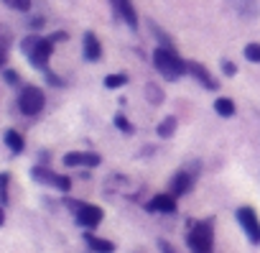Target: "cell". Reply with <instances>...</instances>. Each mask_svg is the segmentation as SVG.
<instances>
[{
	"mask_svg": "<svg viewBox=\"0 0 260 253\" xmlns=\"http://www.w3.org/2000/svg\"><path fill=\"white\" fill-rule=\"evenodd\" d=\"M153 64H156V69H158L166 79H171V82L189 72L186 62H181V59L176 57V51H171L169 46H158V49L153 51Z\"/></svg>",
	"mask_w": 260,
	"mask_h": 253,
	"instance_id": "6da1fadb",
	"label": "cell"
},
{
	"mask_svg": "<svg viewBox=\"0 0 260 253\" xmlns=\"http://www.w3.org/2000/svg\"><path fill=\"white\" fill-rule=\"evenodd\" d=\"M191 253H214V222L212 220H204V222H197L186 238Z\"/></svg>",
	"mask_w": 260,
	"mask_h": 253,
	"instance_id": "7a4b0ae2",
	"label": "cell"
},
{
	"mask_svg": "<svg viewBox=\"0 0 260 253\" xmlns=\"http://www.w3.org/2000/svg\"><path fill=\"white\" fill-rule=\"evenodd\" d=\"M67 207H72V210H74L77 225H82V228H87V230L97 228V225L102 222V217H105L102 207H97V205H89V202H77V200H67Z\"/></svg>",
	"mask_w": 260,
	"mask_h": 253,
	"instance_id": "3957f363",
	"label": "cell"
},
{
	"mask_svg": "<svg viewBox=\"0 0 260 253\" xmlns=\"http://www.w3.org/2000/svg\"><path fill=\"white\" fill-rule=\"evenodd\" d=\"M46 105V95L39 90V87H23V92L18 95V107L23 115H39Z\"/></svg>",
	"mask_w": 260,
	"mask_h": 253,
	"instance_id": "277c9868",
	"label": "cell"
},
{
	"mask_svg": "<svg viewBox=\"0 0 260 253\" xmlns=\"http://www.w3.org/2000/svg\"><path fill=\"white\" fill-rule=\"evenodd\" d=\"M237 222H240L242 233L247 235V240L252 245H260V220H257L255 210L252 207H240L237 210Z\"/></svg>",
	"mask_w": 260,
	"mask_h": 253,
	"instance_id": "5b68a950",
	"label": "cell"
},
{
	"mask_svg": "<svg viewBox=\"0 0 260 253\" xmlns=\"http://www.w3.org/2000/svg\"><path fill=\"white\" fill-rule=\"evenodd\" d=\"M51 54H54V41H51V39H39L36 46H34L26 57H28V62H31L36 69H46Z\"/></svg>",
	"mask_w": 260,
	"mask_h": 253,
	"instance_id": "8992f818",
	"label": "cell"
},
{
	"mask_svg": "<svg viewBox=\"0 0 260 253\" xmlns=\"http://www.w3.org/2000/svg\"><path fill=\"white\" fill-rule=\"evenodd\" d=\"M100 164V154L92 151H69L64 156V166H97Z\"/></svg>",
	"mask_w": 260,
	"mask_h": 253,
	"instance_id": "52a82bcc",
	"label": "cell"
},
{
	"mask_svg": "<svg viewBox=\"0 0 260 253\" xmlns=\"http://www.w3.org/2000/svg\"><path fill=\"white\" fill-rule=\"evenodd\" d=\"M110 3L115 6L117 16H120L130 29H138V13H136V8H133V3H130V0H110Z\"/></svg>",
	"mask_w": 260,
	"mask_h": 253,
	"instance_id": "ba28073f",
	"label": "cell"
},
{
	"mask_svg": "<svg viewBox=\"0 0 260 253\" xmlns=\"http://www.w3.org/2000/svg\"><path fill=\"white\" fill-rule=\"evenodd\" d=\"M151 212H176V197L174 194H156L148 202Z\"/></svg>",
	"mask_w": 260,
	"mask_h": 253,
	"instance_id": "9c48e42d",
	"label": "cell"
},
{
	"mask_svg": "<svg viewBox=\"0 0 260 253\" xmlns=\"http://www.w3.org/2000/svg\"><path fill=\"white\" fill-rule=\"evenodd\" d=\"M84 57L89 59V62H97L100 57H102V46H100V39L92 34V31H87L84 34Z\"/></svg>",
	"mask_w": 260,
	"mask_h": 253,
	"instance_id": "30bf717a",
	"label": "cell"
},
{
	"mask_svg": "<svg viewBox=\"0 0 260 253\" xmlns=\"http://www.w3.org/2000/svg\"><path fill=\"white\" fill-rule=\"evenodd\" d=\"M186 67H189V74H191L194 79H199L204 87H209V90H214V87H217V82L209 77L207 67H202V64H197V62H186Z\"/></svg>",
	"mask_w": 260,
	"mask_h": 253,
	"instance_id": "8fae6325",
	"label": "cell"
},
{
	"mask_svg": "<svg viewBox=\"0 0 260 253\" xmlns=\"http://www.w3.org/2000/svg\"><path fill=\"white\" fill-rule=\"evenodd\" d=\"M189 189H191V174L179 172V174L171 179V194H174V197H181V194H186Z\"/></svg>",
	"mask_w": 260,
	"mask_h": 253,
	"instance_id": "7c38bea8",
	"label": "cell"
},
{
	"mask_svg": "<svg viewBox=\"0 0 260 253\" xmlns=\"http://www.w3.org/2000/svg\"><path fill=\"white\" fill-rule=\"evenodd\" d=\"M84 240H87V245H89L94 253H115V243H112V240H105V238L92 235V233H87Z\"/></svg>",
	"mask_w": 260,
	"mask_h": 253,
	"instance_id": "4fadbf2b",
	"label": "cell"
},
{
	"mask_svg": "<svg viewBox=\"0 0 260 253\" xmlns=\"http://www.w3.org/2000/svg\"><path fill=\"white\" fill-rule=\"evenodd\" d=\"M31 177H34L39 184H51V187H56V182H59V174H54V172L46 169V166H34Z\"/></svg>",
	"mask_w": 260,
	"mask_h": 253,
	"instance_id": "5bb4252c",
	"label": "cell"
},
{
	"mask_svg": "<svg viewBox=\"0 0 260 253\" xmlns=\"http://www.w3.org/2000/svg\"><path fill=\"white\" fill-rule=\"evenodd\" d=\"M3 138H6V146H8L13 154H23L26 141H23V136H21L18 131H13V128H11V131H6V136H3Z\"/></svg>",
	"mask_w": 260,
	"mask_h": 253,
	"instance_id": "9a60e30c",
	"label": "cell"
},
{
	"mask_svg": "<svg viewBox=\"0 0 260 253\" xmlns=\"http://www.w3.org/2000/svg\"><path fill=\"white\" fill-rule=\"evenodd\" d=\"M214 110H217L222 118H232V115H235V102L227 100V97H217V100H214Z\"/></svg>",
	"mask_w": 260,
	"mask_h": 253,
	"instance_id": "2e32d148",
	"label": "cell"
},
{
	"mask_svg": "<svg viewBox=\"0 0 260 253\" xmlns=\"http://www.w3.org/2000/svg\"><path fill=\"white\" fill-rule=\"evenodd\" d=\"M174 131H176V118H174V115H169V118H164V120L158 123V136H161V138H171Z\"/></svg>",
	"mask_w": 260,
	"mask_h": 253,
	"instance_id": "e0dca14e",
	"label": "cell"
},
{
	"mask_svg": "<svg viewBox=\"0 0 260 253\" xmlns=\"http://www.w3.org/2000/svg\"><path fill=\"white\" fill-rule=\"evenodd\" d=\"M127 82V74H107L105 77V87L107 90H117V87H122Z\"/></svg>",
	"mask_w": 260,
	"mask_h": 253,
	"instance_id": "ac0fdd59",
	"label": "cell"
},
{
	"mask_svg": "<svg viewBox=\"0 0 260 253\" xmlns=\"http://www.w3.org/2000/svg\"><path fill=\"white\" fill-rule=\"evenodd\" d=\"M242 54H245V59H247V62L260 64V44H247V46L242 49Z\"/></svg>",
	"mask_w": 260,
	"mask_h": 253,
	"instance_id": "d6986e66",
	"label": "cell"
},
{
	"mask_svg": "<svg viewBox=\"0 0 260 253\" xmlns=\"http://www.w3.org/2000/svg\"><path fill=\"white\" fill-rule=\"evenodd\" d=\"M6 6H11L13 11H21V13H26V11H31V0H3Z\"/></svg>",
	"mask_w": 260,
	"mask_h": 253,
	"instance_id": "ffe728a7",
	"label": "cell"
},
{
	"mask_svg": "<svg viewBox=\"0 0 260 253\" xmlns=\"http://www.w3.org/2000/svg\"><path fill=\"white\" fill-rule=\"evenodd\" d=\"M8 44H11V39L0 36V69H6V62H8Z\"/></svg>",
	"mask_w": 260,
	"mask_h": 253,
	"instance_id": "44dd1931",
	"label": "cell"
},
{
	"mask_svg": "<svg viewBox=\"0 0 260 253\" xmlns=\"http://www.w3.org/2000/svg\"><path fill=\"white\" fill-rule=\"evenodd\" d=\"M115 125H117V128H122L125 133H133V125L125 120V115H115Z\"/></svg>",
	"mask_w": 260,
	"mask_h": 253,
	"instance_id": "7402d4cb",
	"label": "cell"
},
{
	"mask_svg": "<svg viewBox=\"0 0 260 253\" xmlns=\"http://www.w3.org/2000/svg\"><path fill=\"white\" fill-rule=\"evenodd\" d=\"M3 79H6L8 85H18V74H16L13 69H3Z\"/></svg>",
	"mask_w": 260,
	"mask_h": 253,
	"instance_id": "603a6c76",
	"label": "cell"
},
{
	"mask_svg": "<svg viewBox=\"0 0 260 253\" xmlns=\"http://www.w3.org/2000/svg\"><path fill=\"white\" fill-rule=\"evenodd\" d=\"M222 69H224V74H227V77H232V74H235V64H232V62H227V59L222 62Z\"/></svg>",
	"mask_w": 260,
	"mask_h": 253,
	"instance_id": "cb8c5ba5",
	"label": "cell"
},
{
	"mask_svg": "<svg viewBox=\"0 0 260 253\" xmlns=\"http://www.w3.org/2000/svg\"><path fill=\"white\" fill-rule=\"evenodd\" d=\"M148 92H151V100H153V102H161V100H164V95H156V87H153V85H148Z\"/></svg>",
	"mask_w": 260,
	"mask_h": 253,
	"instance_id": "d4e9b609",
	"label": "cell"
},
{
	"mask_svg": "<svg viewBox=\"0 0 260 253\" xmlns=\"http://www.w3.org/2000/svg\"><path fill=\"white\" fill-rule=\"evenodd\" d=\"M6 222V212H3V205H0V225Z\"/></svg>",
	"mask_w": 260,
	"mask_h": 253,
	"instance_id": "484cf974",
	"label": "cell"
}]
</instances>
